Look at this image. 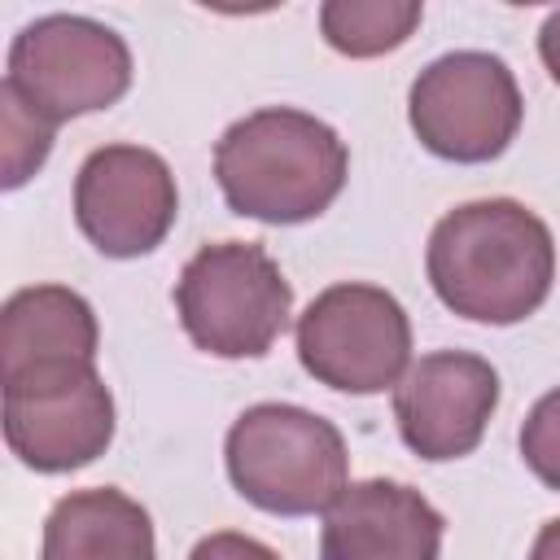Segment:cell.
<instances>
[{
    "instance_id": "1",
    "label": "cell",
    "mask_w": 560,
    "mask_h": 560,
    "mask_svg": "<svg viewBox=\"0 0 560 560\" xmlns=\"http://www.w3.org/2000/svg\"><path fill=\"white\" fill-rule=\"evenodd\" d=\"M424 271L446 311L508 328L547 302L556 280V241L551 228L512 197L464 201L433 223Z\"/></svg>"
},
{
    "instance_id": "2",
    "label": "cell",
    "mask_w": 560,
    "mask_h": 560,
    "mask_svg": "<svg viewBox=\"0 0 560 560\" xmlns=\"http://www.w3.org/2000/svg\"><path fill=\"white\" fill-rule=\"evenodd\" d=\"M350 175L346 140L315 114L267 105L236 118L214 144V179L232 214L306 223L324 214Z\"/></svg>"
},
{
    "instance_id": "3",
    "label": "cell",
    "mask_w": 560,
    "mask_h": 560,
    "mask_svg": "<svg viewBox=\"0 0 560 560\" xmlns=\"http://www.w3.org/2000/svg\"><path fill=\"white\" fill-rule=\"evenodd\" d=\"M236 494L271 516H315L350 486V451L332 420L293 402L245 407L223 442Z\"/></svg>"
},
{
    "instance_id": "4",
    "label": "cell",
    "mask_w": 560,
    "mask_h": 560,
    "mask_svg": "<svg viewBox=\"0 0 560 560\" xmlns=\"http://www.w3.org/2000/svg\"><path fill=\"white\" fill-rule=\"evenodd\" d=\"M175 311L188 341L214 359H258L293 315V284L254 241L201 245L179 280Z\"/></svg>"
},
{
    "instance_id": "5",
    "label": "cell",
    "mask_w": 560,
    "mask_h": 560,
    "mask_svg": "<svg viewBox=\"0 0 560 560\" xmlns=\"http://www.w3.org/2000/svg\"><path fill=\"white\" fill-rule=\"evenodd\" d=\"M4 83L52 127L109 109L131 88L127 39L83 13H44L9 44Z\"/></svg>"
},
{
    "instance_id": "6",
    "label": "cell",
    "mask_w": 560,
    "mask_h": 560,
    "mask_svg": "<svg viewBox=\"0 0 560 560\" xmlns=\"http://www.w3.org/2000/svg\"><path fill=\"white\" fill-rule=\"evenodd\" d=\"M298 363L328 389L381 394L411 368V319L402 302L363 280L328 284L311 298L293 328Z\"/></svg>"
},
{
    "instance_id": "7",
    "label": "cell",
    "mask_w": 560,
    "mask_h": 560,
    "mask_svg": "<svg viewBox=\"0 0 560 560\" xmlns=\"http://www.w3.org/2000/svg\"><path fill=\"white\" fill-rule=\"evenodd\" d=\"M525 101L516 74L494 52H446L429 61L407 92L416 140L442 162H494L521 131Z\"/></svg>"
},
{
    "instance_id": "8",
    "label": "cell",
    "mask_w": 560,
    "mask_h": 560,
    "mask_svg": "<svg viewBox=\"0 0 560 560\" xmlns=\"http://www.w3.org/2000/svg\"><path fill=\"white\" fill-rule=\"evenodd\" d=\"M4 442L35 472H74L114 442V394L96 363L66 359L0 376Z\"/></svg>"
},
{
    "instance_id": "9",
    "label": "cell",
    "mask_w": 560,
    "mask_h": 560,
    "mask_svg": "<svg viewBox=\"0 0 560 560\" xmlns=\"http://www.w3.org/2000/svg\"><path fill=\"white\" fill-rule=\"evenodd\" d=\"M179 214V188L162 153L144 144L92 149L74 175V223L105 258L153 254Z\"/></svg>"
},
{
    "instance_id": "10",
    "label": "cell",
    "mask_w": 560,
    "mask_h": 560,
    "mask_svg": "<svg viewBox=\"0 0 560 560\" xmlns=\"http://www.w3.org/2000/svg\"><path fill=\"white\" fill-rule=\"evenodd\" d=\"M499 407V372L468 350L420 354L394 385V420L411 455L429 464L464 459L481 446Z\"/></svg>"
},
{
    "instance_id": "11",
    "label": "cell",
    "mask_w": 560,
    "mask_h": 560,
    "mask_svg": "<svg viewBox=\"0 0 560 560\" xmlns=\"http://www.w3.org/2000/svg\"><path fill=\"white\" fill-rule=\"evenodd\" d=\"M446 521L411 486L350 481L319 525V560H438Z\"/></svg>"
},
{
    "instance_id": "12",
    "label": "cell",
    "mask_w": 560,
    "mask_h": 560,
    "mask_svg": "<svg viewBox=\"0 0 560 560\" xmlns=\"http://www.w3.org/2000/svg\"><path fill=\"white\" fill-rule=\"evenodd\" d=\"M96 311L66 284H31L0 306V376L66 359L96 363Z\"/></svg>"
},
{
    "instance_id": "13",
    "label": "cell",
    "mask_w": 560,
    "mask_h": 560,
    "mask_svg": "<svg viewBox=\"0 0 560 560\" xmlns=\"http://www.w3.org/2000/svg\"><path fill=\"white\" fill-rule=\"evenodd\" d=\"M39 560H158L153 521L118 486L70 490L44 521Z\"/></svg>"
},
{
    "instance_id": "14",
    "label": "cell",
    "mask_w": 560,
    "mask_h": 560,
    "mask_svg": "<svg viewBox=\"0 0 560 560\" xmlns=\"http://www.w3.org/2000/svg\"><path fill=\"white\" fill-rule=\"evenodd\" d=\"M424 18L420 0H324L319 35L341 57H381L402 48Z\"/></svg>"
},
{
    "instance_id": "15",
    "label": "cell",
    "mask_w": 560,
    "mask_h": 560,
    "mask_svg": "<svg viewBox=\"0 0 560 560\" xmlns=\"http://www.w3.org/2000/svg\"><path fill=\"white\" fill-rule=\"evenodd\" d=\"M52 122L35 114L9 83H0V188H22L52 153Z\"/></svg>"
},
{
    "instance_id": "16",
    "label": "cell",
    "mask_w": 560,
    "mask_h": 560,
    "mask_svg": "<svg viewBox=\"0 0 560 560\" xmlns=\"http://www.w3.org/2000/svg\"><path fill=\"white\" fill-rule=\"evenodd\" d=\"M521 459L547 490H560V385L529 407L521 424Z\"/></svg>"
},
{
    "instance_id": "17",
    "label": "cell",
    "mask_w": 560,
    "mask_h": 560,
    "mask_svg": "<svg viewBox=\"0 0 560 560\" xmlns=\"http://www.w3.org/2000/svg\"><path fill=\"white\" fill-rule=\"evenodd\" d=\"M188 560H280V551H271L267 542L249 538V534H236V529H219V534H206Z\"/></svg>"
},
{
    "instance_id": "18",
    "label": "cell",
    "mask_w": 560,
    "mask_h": 560,
    "mask_svg": "<svg viewBox=\"0 0 560 560\" xmlns=\"http://www.w3.org/2000/svg\"><path fill=\"white\" fill-rule=\"evenodd\" d=\"M538 57H542L547 74H551L556 88H560V9H551L547 22H542V31H538Z\"/></svg>"
},
{
    "instance_id": "19",
    "label": "cell",
    "mask_w": 560,
    "mask_h": 560,
    "mask_svg": "<svg viewBox=\"0 0 560 560\" xmlns=\"http://www.w3.org/2000/svg\"><path fill=\"white\" fill-rule=\"evenodd\" d=\"M529 560H560V516H551V521H547V525L534 534Z\"/></svg>"
}]
</instances>
